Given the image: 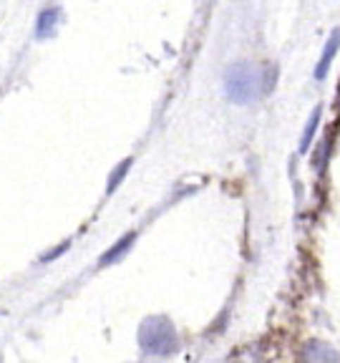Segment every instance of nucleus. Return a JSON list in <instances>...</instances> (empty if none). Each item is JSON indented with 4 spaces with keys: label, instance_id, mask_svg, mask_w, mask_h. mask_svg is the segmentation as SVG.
<instances>
[{
    "label": "nucleus",
    "instance_id": "11",
    "mask_svg": "<svg viewBox=\"0 0 340 363\" xmlns=\"http://www.w3.org/2000/svg\"><path fill=\"white\" fill-rule=\"evenodd\" d=\"M338 94H340V89H338Z\"/></svg>",
    "mask_w": 340,
    "mask_h": 363
},
{
    "label": "nucleus",
    "instance_id": "3",
    "mask_svg": "<svg viewBox=\"0 0 340 363\" xmlns=\"http://www.w3.org/2000/svg\"><path fill=\"white\" fill-rule=\"evenodd\" d=\"M300 363H340V353L330 343L310 340L300 351Z\"/></svg>",
    "mask_w": 340,
    "mask_h": 363
},
{
    "label": "nucleus",
    "instance_id": "10",
    "mask_svg": "<svg viewBox=\"0 0 340 363\" xmlns=\"http://www.w3.org/2000/svg\"><path fill=\"white\" fill-rule=\"evenodd\" d=\"M71 248V242H63V245H56L51 253H46V255H41V262H53L56 257H61V255L66 253V250Z\"/></svg>",
    "mask_w": 340,
    "mask_h": 363
},
{
    "label": "nucleus",
    "instance_id": "7",
    "mask_svg": "<svg viewBox=\"0 0 340 363\" xmlns=\"http://www.w3.org/2000/svg\"><path fill=\"white\" fill-rule=\"evenodd\" d=\"M320 114H322V109L317 106L315 111H313V116L308 119V124H305V132H303V136H300V154H305V151L310 149V144H313V136H315V132H317V124H320Z\"/></svg>",
    "mask_w": 340,
    "mask_h": 363
},
{
    "label": "nucleus",
    "instance_id": "5",
    "mask_svg": "<svg viewBox=\"0 0 340 363\" xmlns=\"http://www.w3.org/2000/svg\"><path fill=\"white\" fill-rule=\"evenodd\" d=\"M338 49H340V28H335L333 33H330L328 43H325V49H322L320 60H317V66H315V79L317 81H322L325 76H328V68H330V63H333Z\"/></svg>",
    "mask_w": 340,
    "mask_h": 363
},
{
    "label": "nucleus",
    "instance_id": "4",
    "mask_svg": "<svg viewBox=\"0 0 340 363\" xmlns=\"http://www.w3.org/2000/svg\"><path fill=\"white\" fill-rule=\"evenodd\" d=\"M134 240H137V232H126L124 237H119V240L113 242L111 248L99 257V267H108V265L121 262V257H126V253L134 248Z\"/></svg>",
    "mask_w": 340,
    "mask_h": 363
},
{
    "label": "nucleus",
    "instance_id": "9",
    "mask_svg": "<svg viewBox=\"0 0 340 363\" xmlns=\"http://www.w3.org/2000/svg\"><path fill=\"white\" fill-rule=\"evenodd\" d=\"M275 79H277V68L275 66H270L267 73L260 71V96H265V94H270L275 89Z\"/></svg>",
    "mask_w": 340,
    "mask_h": 363
},
{
    "label": "nucleus",
    "instance_id": "1",
    "mask_svg": "<svg viewBox=\"0 0 340 363\" xmlns=\"http://www.w3.org/2000/svg\"><path fill=\"white\" fill-rule=\"evenodd\" d=\"M139 348L149 356H174V353L182 348L180 333L174 328V323L169 321L167 315H149L144 318L141 326H139L137 333Z\"/></svg>",
    "mask_w": 340,
    "mask_h": 363
},
{
    "label": "nucleus",
    "instance_id": "2",
    "mask_svg": "<svg viewBox=\"0 0 340 363\" xmlns=\"http://www.w3.org/2000/svg\"><path fill=\"white\" fill-rule=\"evenodd\" d=\"M225 94L237 106H250L260 96V73L247 60H234L225 68Z\"/></svg>",
    "mask_w": 340,
    "mask_h": 363
},
{
    "label": "nucleus",
    "instance_id": "6",
    "mask_svg": "<svg viewBox=\"0 0 340 363\" xmlns=\"http://www.w3.org/2000/svg\"><path fill=\"white\" fill-rule=\"evenodd\" d=\"M61 20V11L56 6L46 8V11L38 13V20H36V38L38 41H46L56 33V25Z\"/></svg>",
    "mask_w": 340,
    "mask_h": 363
},
{
    "label": "nucleus",
    "instance_id": "8",
    "mask_svg": "<svg viewBox=\"0 0 340 363\" xmlns=\"http://www.w3.org/2000/svg\"><path fill=\"white\" fill-rule=\"evenodd\" d=\"M132 170V159H124V162L116 167V170L111 172V177H108V194L116 192V187L121 184V179L126 177V172Z\"/></svg>",
    "mask_w": 340,
    "mask_h": 363
}]
</instances>
